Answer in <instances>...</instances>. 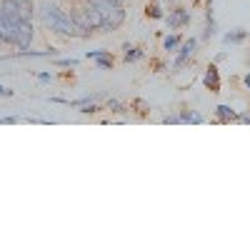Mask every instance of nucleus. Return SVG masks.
I'll return each mask as SVG.
<instances>
[{"label":"nucleus","instance_id":"f03ea898","mask_svg":"<svg viewBox=\"0 0 250 250\" xmlns=\"http://www.w3.org/2000/svg\"><path fill=\"white\" fill-rule=\"evenodd\" d=\"M88 3H95L103 13V25H100L103 33H113V30H118L123 25L125 8L120 3H110V0H88Z\"/></svg>","mask_w":250,"mask_h":250},{"label":"nucleus","instance_id":"7ed1b4c3","mask_svg":"<svg viewBox=\"0 0 250 250\" xmlns=\"http://www.w3.org/2000/svg\"><path fill=\"white\" fill-rule=\"evenodd\" d=\"M33 38H35V25H33V20H20L18 23V30H15V48L20 50H28L33 45Z\"/></svg>","mask_w":250,"mask_h":250},{"label":"nucleus","instance_id":"aec40b11","mask_svg":"<svg viewBox=\"0 0 250 250\" xmlns=\"http://www.w3.org/2000/svg\"><path fill=\"white\" fill-rule=\"evenodd\" d=\"M35 78H38L40 83H50V80H53V75H50V73H38Z\"/></svg>","mask_w":250,"mask_h":250},{"label":"nucleus","instance_id":"423d86ee","mask_svg":"<svg viewBox=\"0 0 250 250\" xmlns=\"http://www.w3.org/2000/svg\"><path fill=\"white\" fill-rule=\"evenodd\" d=\"M88 58L98 62V68H100V70H110V68H113V62H115L113 55H110V50H88Z\"/></svg>","mask_w":250,"mask_h":250},{"label":"nucleus","instance_id":"4be33fe9","mask_svg":"<svg viewBox=\"0 0 250 250\" xmlns=\"http://www.w3.org/2000/svg\"><path fill=\"white\" fill-rule=\"evenodd\" d=\"M238 123H250V113H243V115H238Z\"/></svg>","mask_w":250,"mask_h":250},{"label":"nucleus","instance_id":"5701e85b","mask_svg":"<svg viewBox=\"0 0 250 250\" xmlns=\"http://www.w3.org/2000/svg\"><path fill=\"white\" fill-rule=\"evenodd\" d=\"M243 83H245V88H248V90H250V73H248V75H245V78H243Z\"/></svg>","mask_w":250,"mask_h":250},{"label":"nucleus","instance_id":"b1692460","mask_svg":"<svg viewBox=\"0 0 250 250\" xmlns=\"http://www.w3.org/2000/svg\"><path fill=\"white\" fill-rule=\"evenodd\" d=\"M0 123H15V118L10 115V118H0Z\"/></svg>","mask_w":250,"mask_h":250},{"label":"nucleus","instance_id":"6e6552de","mask_svg":"<svg viewBox=\"0 0 250 250\" xmlns=\"http://www.w3.org/2000/svg\"><path fill=\"white\" fill-rule=\"evenodd\" d=\"M203 83H205V88H210L213 93H220V78H218V68H215V65L208 68V73H205Z\"/></svg>","mask_w":250,"mask_h":250},{"label":"nucleus","instance_id":"9b49d317","mask_svg":"<svg viewBox=\"0 0 250 250\" xmlns=\"http://www.w3.org/2000/svg\"><path fill=\"white\" fill-rule=\"evenodd\" d=\"M225 43L228 45H238V43H243V40H248V30H243V28H238V30H230V33H225Z\"/></svg>","mask_w":250,"mask_h":250},{"label":"nucleus","instance_id":"f257e3e1","mask_svg":"<svg viewBox=\"0 0 250 250\" xmlns=\"http://www.w3.org/2000/svg\"><path fill=\"white\" fill-rule=\"evenodd\" d=\"M40 20H43V25L58 35H65V38H78V28L73 23V15L65 13L62 8H58L53 0H45L43 5H40Z\"/></svg>","mask_w":250,"mask_h":250},{"label":"nucleus","instance_id":"412c9836","mask_svg":"<svg viewBox=\"0 0 250 250\" xmlns=\"http://www.w3.org/2000/svg\"><path fill=\"white\" fill-rule=\"evenodd\" d=\"M0 95H5V98H13V90L5 88V85H0Z\"/></svg>","mask_w":250,"mask_h":250},{"label":"nucleus","instance_id":"2eb2a0df","mask_svg":"<svg viewBox=\"0 0 250 250\" xmlns=\"http://www.w3.org/2000/svg\"><path fill=\"white\" fill-rule=\"evenodd\" d=\"M125 62H135V60H140L143 58V50L140 48H130V45H125Z\"/></svg>","mask_w":250,"mask_h":250},{"label":"nucleus","instance_id":"1a4fd4ad","mask_svg":"<svg viewBox=\"0 0 250 250\" xmlns=\"http://www.w3.org/2000/svg\"><path fill=\"white\" fill-rule=\"evenodd\" d=\"M215 118H218V123H233V120H238V113L230 105H218L215 108Z\"/></svg>","mask_w":250,"mask_h":250},{"label":"nucleus","instance_id":"dca6fc26","mask_svg":"<svg viewBox=\"0 0 250 250\" xmlns=\"http://www.w3.org/2000/svg\"><path fill=\"white\" fill-rule=\"evenodd\" d=\"M145 13H148V18H155V20L165 18V13H163V8H160L158 3H150L148 8H145Z\"/></svg>","mask_w":250,"mask_h":250},{"label":"nucleus","instance_id":"393cba45","mask_svg":"<svg viewBox=\"0 0 250 250\" xmlns=\"http://www.w3.org/2000/svg\"><path fill=\"white\" fill-rule=\"evenodd\" d=\"M110 3H120V5H123V3H125V0H110Z\"/></svg>","mask_w":250,"mask_h":250},{"label":"nucleus","instance_id":"20e7f679","mask_svg":"<svg viewBox=\"0 0 250 250\" xmlns=\"http://www.w3.org/2000/svg\"><path fill=\"white\" fill-rule=\"evenodd\" d=\"M195 53H198V40H195V38L183 40L180 48H178V55H175V60H173V70H180L183 65H188V60H190Z\"/></svg>","mask_w":250,"mask_h":250},{"label":"nucleus","instance_id":"f3484780","mask_svg":"<svg viewBox=\"0 0 250 250\" xmlns=\"http://www.w3.org/2000/svg\"><path fill=\"white\" fill-rule=\"evenodd\" d=\"M100 108L95 105V103L90 100V103H85V105H80V113H85V115H93V113H98Z\"/></svg>","mask_w":250,"mask_h":250},{"label":"nucleus","instance_id":"a211bd4d","mask_svg":"<svg viewBox=\"0 0 250 250\" xmlns=\"http://www.w3.org/2000/svg\"><path fill=\"white\" fill-rule=\"evenodd\" d=\"M108 110H113V113H125V105H123V103H118V100H108Z\"/></svg>","mask_w":250,"mask_h":250},{"label":"nucleus","instance_id":"9d476101","mask_svg":"<svg viewBox=\"0 0 250 250\" xmlns=\"http://www.w3.org/2000/svg\"><path fill=\"white\" fill-rule=\"evenodd\" d=\"M15 5H18L20 18L33 20V13H35V3H33V0H15Z\"/></svg>","mask_w":250,"mask_h":250},{"label":"nucleus","instance_id":"39448f33","mask_svg":"<svg viewBox=\"0 0 250 250\" xmlns=\"http://www.w3.org/2000/svg\"><path fill=\"white\" fill-rule=\"evenodd\" d=\"M165 23H168L170 30H180L190 23V13L185 8H175V10H170V15H165Z\"/></svg>","mask_w":250,"mask_h":250},{"label":"nucleus","instance_id":"ddd939ff","mask_svg":"<svg viewBox=\"0 0 250 250\" xmlns=\"http://www.w3.org/2000/svg\"><path fill=\"white\" fill-rule=\"evenodd\" d=\"M205 118L200 115V113H195V110H183L180 113V123H190V125H200Z\"/></svg>","mask_w":250,"mask_h":250},{"label":"nucleus","instance_id":"4468645a","mask_svg":"<svg viewBox=\"0 0 250 250\" xmlns=\"http://www.w3.org/2000/svg\"><path fill=\"white\" fill-rule=\"evenodd\" d=\"M163 48H165V50H178V48H180V35H178V33L168 35V38L163 40Z\"/></svg>","mask_w":250,"mask_h":250},{"label":"nucleus","instance_id":"a878e982","mask_svg":"<svg viewBox=\"0 0 250 250\" xmlns=\"http://www.w3.org/2000/svg\"><path fill=\"white\" fill-rule=\"evenodd\" d=\"M210 5H213V0H208V8H210Z\"/></svg>","mask_w":250,"mask_h":250},{"label":"nucleus","instance_id":"f8f14e48","mask_svg":"<svg viewBox=\"0 0 250 250\" xmlns=\"http://www.w3.org/2000/svg\"><path fill=\"white\" fill-rule=\"evenodd\" d=\"M215 35V20H213V10L210 8H208V20H205V30H203V40H210Z\"/></svg>","mask_w":250,"mask_h":250},{"label":"nucleus","instance_id":"6ab92c4d","mask_svg":"<svg viewBox=\"0 0 250 250\" xmlns=\"http://www.w3.org/2000/svg\"><path fill=\"white\" fill-rule=\"evenodd\" d=\"M58 65H62V68H78V60L75 58H65V60H58Z\"/></svg>","mask_w":250,"mask_h":250},{"label":"nucleus","instance_id":"0eeeda50","mask_svg":"<svg viewBox=\"0 0 250 250\" xmlns=\"http://www.w3.org/2000/svg\"><path fill=\"white\" fill-rule=\"evenodd\" d=\"M10 58H58V50L55 48H48V50H18L13 55H5L3 60H10Z\"/></svg>","mask_w":250,"mask_h":250}]
</instances>
